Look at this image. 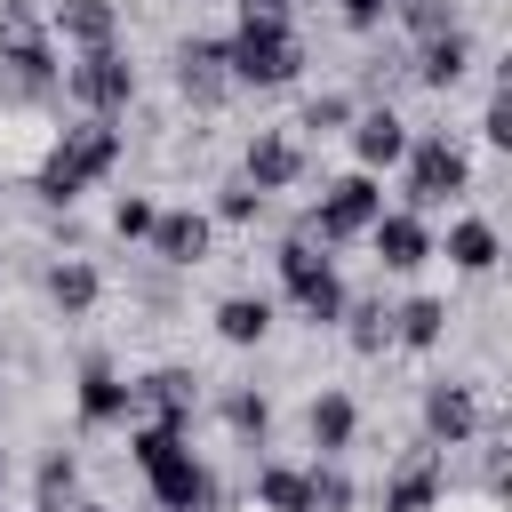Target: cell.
<instances>
[{"label": "cell", "mask_w": 512, "mask_h": 512, "mask_svg": "<svg viewBox=\"0 0 512 512\" xmlns=\"http://www.w3.org/2000/svg\"><path fill=\"white\" fill-rule=\"evenodd\" d=\"M224 64H232V88H288L304 72V40L288 24V0H240Z\"/></svg>", "instance_id": "6da1fadb"}, {"label": "cell", "mask_w": 512, "mask_h": 512, "mask_svg": "<svg viewBox=\"0 0 512 512\" xmlns=\"http://www.w3.org/2000/svg\"><path fill=\"white\" fill-rule=\"evenodd\" d=\"M120 168V128L112 120H80V128H56V144H48V160L32 168V192L48 200V208H72L96 176H112Z\"/></svg>", "instance_id": "7a4b0ae2"}, {"label": "cell", "mask_w": 512, "mask_h": 512, "mask_svg": "<svg viewBox=\"0 0 512 512\" xmlns=\"http://www.w3.org/2000/svg\"><path fill=\"white\" fill-rule=\"evenodd\" d=\"M128 456H136V472L152 480V504H160V512H208V504H216L208 464L184 448L176 424H136V432H128Z\"/></svg>", "instance_id": "3957f363"}, {"label": "cell", "mask_w": 512, "mask_h": 512, "mask_svg": "<svg viewBox=\"0 0 512 512\" xmlns=\"http://www.w3.org/2000/svg\"><path fill=\"white\" fill-rule=\"evenodd\" d=\"M376 216H384V184H376L368 168H352V176L320 184V200L304 208V240H320V248H344V240H360Z\"/></svg>", "instance_id": "277c9868"}, {"label": "cell", "mask_w": 512, "mask_h": 512, "mask_svg": "<svg viewBox=\"0 0 512 512\" xmlns=\"http://www.w3.org/2000/svg\"><path fill=\"white\" fill-rule=\"evenodd\" d=\"M64 96H72L88 120H120V112L136 104V64H128L120 48H80V56L64 64Z\"/></svg>", "instance_id": "5b68a950"}, {"label": "cell", "mask_w": 512, "mask_h": 512, "mask_svg": "<svg viewBox=\"0 0 512 512\" xmlns=\"http://www.w3.org/2000/svg\"><path fill=\"white\" fill-rule=\"evenodd\" d=\"M408 208L424 216V208H448V200H464L472 192V160H464V144L456 136H408Z\"/></svg>", "instance_id": "8992f818"}, {"label": "cell", "mask_w": 512, "mask_h": 512, "mask_svg": "<svg viewBox=\"0 0 512 512\" xmlns=\"http://www.w3.org/2000/svg\"><path fill=\"white\" fill-rule=\"evenodd\" d=\"M0 72H8L16 96H48V88L64 80L56 40H48V24H40L32 8H8V24H0Z\"/></svg>", "instance_id": "52a82bcc"}, {"label": "cell", "mask_w": 512, "mask_h": 512, "mask_svg": "<svg viewBox=\"0 0 512 512\" xmlns=\"http://www.w3.org/2000/svg\"><path fill=\"white\" fill-rule=\"evenodd\" d=\"M480 432H496L480 384H464V376H432V384H424V440H432V448H464V440H480Z\"/></svg>", "instance_id": "ba28073f"}, {"label": "cell", "mask_w": 512, "mask_h": 512, "mask_svg": "<svg viewBox=\"0 0 512 512\" xmlns=\"http://www.w3.org/2000/svg\"><path fill=\"white\" fill-rule=\"evenodd\" d=\"M48 144H56V120L40 112V96H24V104L0 112V176H32L48 160Z\"/></svg>", "instance_id": "9c48e42d"}, {"label": "cell", "mask_w": 512, "mask_h": 512, "mask_svg": "<svg viewBox=\"0 0 512 512\" xmlns=\"http://www.w3.org/2000/svg\"><path fill=\"white\" fill-rule=\"evenodd\" d=\"M440 496H448V448L424 440V448H408L400 472L384 480V512H432Z\"/></svg>", "instance_id": "30bf717a"}, {"label": "cell", "mask_w": 512, "mask_h": 512, "mask_svg": "<svg viewBox=\"0 0 512 512\" xmlns=\"http://www.w3.org/2000/svg\"><path fill=\"white\" fill-rule=\"evenodd\" d=\"M128 400H136V416H144V424H176V432H192L200 376H192V368H152L144 384H128Z\"/></svg>", "instance_id": "8fae6325"}, {"label": "cell", "mask_w": 512, "mask_h": 512, "mask_svg": "<svg viewBox=\"0 0 512 512\" xmlns=\"http://www.w3.org/2000/svg\"><path fill=\"white\" fill-rule=\"evenodd\" d=\"M240 176L272 200V192H288V184L304 176V144H296L288 128H256V136H248V152H240Z\"/></svg>", "instance_id": "7c38bea8"}, {"label": "cell", "mask_w": 512, "mask_h": 512, "mask_svg": "<svg viewBox=\"0 0 512 512\" xmlns=\"http://www.w3.org/2000/svg\"><path fill=\"white\" fill-rule=\"evenodd\" d=\"M48 40L56 48H120V8L112 0H56L48 8Z\"/></svg>", "instance_id": "4fadbf2b"}, {"label": "cell", "mask_w": 512, "mask_h": 512, "mask_svg": "<svg viewBox=\"0 0 512 512\" xmlns=\"http://www.w3.org/2000/svg\"><path fill=\"white\" fill-rule=\"evenodd\" d=\"M360 240L376 248V264H384V272H416V264L432 256V232H424V216H416V208H384Z\"/></svg>", "instance_id": "5bb4252c"}, {"label": "cell", "mask_w": 512, "mask_h": 512, "mask_svg": "<svg viewBox=\"0 0 512 512\" xmlns=\"http://www.w3.org/2000/svg\"><path fill=\"white\" fill-rule=\"evenodd\" d=\"M176 88H184L192 104H224V96H232L224 40H184V48H176Z\"/></svg>", "instance_id": "9a60e30c"}, {"label": "cell", "mask_w": 512, "mask_h": 512, "mask_svg": "<svg viewBox=\"0 0 512 512\" xmlns=\"http://www.w3.org/2000/svg\"><path fill=\"white\" fill-rule=\"evenodd\" d=\"M144 240H152V256H160V264H176V272H192V264L208 256V216H200V208H160Z\"/></svg>", "instance_id": "2e32d148"}, {"label": "cell", "mask_w": 512, "mask_h": 512, "mask_svg": "<svg viewBox=\"0 0 512 512\" xmlns=\"http://www.w3.org/2000/svg\"><path fill=\"white\" fill-rule=\"evenodd\" d=\"M408 72H416L424 88H456V80L472 72V32H464V24H448V32H432V40H416V56H408Z\"/></svg>", "instance_id": "e0dca14e"}, {"label": "cell", "mask_w": 512, "mask_h": 512, "mask_svg": "<svg viewBox=\"0 0 512 512\" xmlns=\"http://www.w3.org/2000/svg\"><path fill=\"white\" fill-rule=\"evenodd\" d=\"M352 152H360V168H368V176H376V168H392V160L408 152V120H400L392 104L352 112Z\"/></svg>", "instance_id": "ac0fdd59"}, {"label": "cell", "mask_w": 512, "mask_h": 512, "mask_svg": "<svg viewBox=\"0 0 512 512\" xmlns=\"http://www.w3.org/2000/svg\"><path fill=\"white\" fill-rule=\"evenodd\" d=\"M128 416H136V400L112 376V360H88L80 368V424H128Z\"/></svg>", "instance_id": "d6986e66"}, {"label": "cell", "mask_w": 512, "mask_h": 512, "mask_svg": "<svg viewBox=\"0 0 512 512\" xmlns=\"http://www.w3.org/2000/svg\"><path fill=\"white\" fill-rule=\"evenodd\" d=\"M96 296H104V280H96V264H88V256L48 264V304H56L64 320H88V312H96Z\"/></svg>", "instance_id": "ffe728a7"}, {"label": "cell", "mask_w": 512, "mask_h": 512, "mask_svg": "<svg viewBox=\"0 0 512 512\" xmlns=\"http://www.w3.org/2000/svg\"><path fill=\"white\" fill-rule=\"evenodd\" d=\"M304 432H312V448H320V456H344V448H352V432H360L352 392H320V400L304 408Z\"/></svg>", "instance_id": "44dd1931"}, {"label": "cell", "mask_w": 512, "mask_h": 512, "mask_svg": "<svg viewBox=\"0 0 512 512\" xmlns=\"http://www.w3.org/2000/svg\"><path fill=\"white\" fill-rule=\"evenodd\" d=\"M496 248H504V240H496L488 216H456V224H448V248H432V256H448L456 272H496Z\"/></svg>", "instance_id": "7402d4cb"}, {"label": "cell", "mask_w": 512, "mask_h": 512, "mask_svg": "<svg viewBox=\"0 0 512 512\" xmlns=\"http://www.w3.org/2000/svg\"><path fill=\"white\" fill-rule=\"evenodd\" d=\"M288 296H296V312H304L312 328H336V320H344V304H352V296H344V280H336V264H312Z\"/></svg>", "instance_id": "603a6c76"}, {"label": "cell", "mask_w": 512, "mask_h": 512, "mask_svg": "<svg viewBox=\"0 0 512 512\" xmlns=\"http://www.w3.org/2000/svg\"><path fill=\"white\" fill-rule=\"evenodd\" d=\"M440 336H448V304H440V296H408V304H392V344L432 352Z\"/></svg>", "instance_id": "cb8c5ba5"}, {"label": "cell", "mask_w": 512, "mask_h": 512, "mask_svg": "<svg viewBox=\"0 0 512 512\" xmlns=\"http://www.w3.org/2000/svg\"><path fill=\"white\" fill-rule=\"evenodd\" d=\"M216 336L224 344H264L272 336V296H224L216 304Z\"/></svg>", "instance_id": "d4e9b609"}, {"label": "cell", "mask_w": 512, "mask_h": 512, "mask_svg": "<svg viewBox=\"0 0 512 512\" xmlns=\"http://www.w3.org/2000/svg\"><path fill=\"white\" fill-rule=\"evenodd\" d=\"M72 496H80V464L64 448H48L32 472V512H72Z\"/></svg>", "instance_id": "484cf974"}, {"label": "cell", "mask_w": 512, "mask_h": 512, "mask_svg": "<svg viewBox=\"0 0 512 512\" xmlns=\"http://www.w3.org/2000/svg\"><path fill=\"white\" fill-rule=\"evenodd\" d=\"M344 336H352V352H360V360L392 352V304H384V296H368V304H344Z\"/></svg>", "instance_id": "4316f807"}, {"label": "cell", "mask_w": 512, "mask_h": 512, "mask_svg": "<svg viewBox=\"0 0 512 512\" xmlns=\"http://www.w3.org/2000/svg\"><path fill=\"white\" fill-rule=\"evenodd\" d=\"M256 504L264 512H312V488L296 464H256Z\"/></svg>", "instance_id": "83f0119b"}, {"label": "cell", "mask_w": 512, "mask_h": 512, "mask_svg": "<svg viewBox=\"0 0 512 512\" xmlns=\"http://www.w3.org/2000/svg\"><path fill=\"white\" fill-rule=\"evenodd\" d=\"M304 488H312V512H352V496H360V488H352V472H344L336 456H320V464L304 472Z\"/></svg>", "instance_id": "f1b7e54d"}, {"label": "cell", "mask_w": 512, "mask_h": 512, "mask_svg": "<svg viewBox=\"0 0 512 512\" xmlns=\"http://www.w3.org/2000/svg\"><path fill=\"white\" fill-rule=\"evenodd\" d=\"M224 424H232L240 440H264V424H272V400H264L256 384H240V392H224Z\"/></svg>", "instance_id": "f546056e"}, {"label": "cell", "mask_w": 512, "mask_h": 512, "mask_svg": "<svg viewBox=\"0 0 512 512\" xmlns=\"http://www.w3.org/2000/svg\"><path fill=\"white\" fill-rule=\"evenodd\" d=\"M296 128H304V136H336V128H352V96H344V88H328V96H312Z\"/></svg>", "instance_id": "4dcf8cb0"}, {"label": "cell", "mask_w": 512, "mask_h": 512, "mask_svg": "<svg viewBox=\"0 0 512 512\" xmlns=\"http://www.w3.org/2000/svg\"><path fill=\"white\" fill-rule=\"evenodd\" d=\"M392 16H400L416 40H432V32H448V24H456V0H392Z\"/></svg>", "instance_id": "1f68e13d"}, {"label": "cell", "mask_w": 512, "mask_h": 512, "mask_svg": "<svg viewBox=\"0 0 512 512\" xmlns=\"http://www.w3.org/2000/svg\"><path fill=\"white\" fill-rule=\"evenodd\" d=\"M216 216H224V224H256V216H264V192H256L248 176H232V184L216 192Z\"/></svg>", "instance_id": "d6a6232c"}, {"label": "cell", "mask_w": 512, "mask_h": 512, "mask_svg": "<svg viewBox=\"0 0 512 512\" xmlns=\"http://www.w3.org/2000/svg\"><path fill=\"white\" fill-rule=\"evenodd\" d=\"M152 216H160V208H152L144 192H120V200H112V232H120V240H144Z\"/></svg>", "instance_id": "836d02e7"}, {"label": "cell", "mask_w": 512, "mask_h": 512, "mask_svg": "<svg viewBox=\"0 0 512 512\" xmlns=\"http://www.w3.org/2000/svg\"><path fill=\"white\" fill-rule=\"evenodd\" d=\"M480 136H488V144H496V152H504V144H512V88H504V80H496V88H488V112H480Z\"/></svg>", "instance_id": "e575fe53"}, {"label": "cell", "mask_w": 512, "mask_h": 512, "mask_svg": "<svg viewBox=\"0 0 512 512\" xmlns=\"http://www.w3.org/2000/svg\"><path fill=\"white\" fill-rule=\"evenodd\" d=\"M336 16H344L352 32H376V24L392 16V0H336Z\"/></svg>", "instance_id": "d590c367"}, {"label": "cell", "mask_w": 512, "mask_h": 512, "mask_svg": "<svg viewBox=\"0 0 512 512\" xmlns=\"http://www.w3.org/2000/svg\"><path fill=\"white\" fill-rule=\"evenodd\" d=\"M440 512H496V496H464V504H448V496H440Z\"/></svg>", "instance_id": "8d00e7d4"}, {"label": "cell", "mask_w": 512, "mask_h": 512, "mask_svg": "<svg viewBox=\"0 0 512 512\" xmlns=\"http://www.w3.org/2000/svg\"><path fill=\"white\" fill-rule=\"evenodd\" d=\"M72 512H112V504H72Z\"/></svg>", "instance_id": "74e56055"}, {"label": "cell", "mask_w": 512, "mask_h": 512, "mask_svg": "<svg viewBox=\"0 0 512 512\" xmlns=\"http://www.w3.org/2000/svg\"><path fill=\"white\" fill-rule=\"evenodd\" d=\"M240 512H264V504H256V496H248V504H240Z\"/></svg>", "instance_id": "f35d334b"}, {"label": "cell", "mask_w": 512, "mask_h": 512, "mask_svg": "<svg viewBox=\"0 0 512 512\" xmlns=\"http://www.w3.org/2000/svg\"><path fill=\"white\" fill-rule=\"evenodd\" d=\"M0 480H8V448H0Z\"/></svg>", "instance_id": "ab89813d"}]
</instances>
